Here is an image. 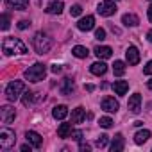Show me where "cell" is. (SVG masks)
<instances>
[{"label": "cell", "instance_id": "cell-20", "mask_svg": "<svg viewBox=\"0 0 152 152\" xmlns=\"http://www.w3.org/2000/svg\"><path fill=\"white\" fill-rule=\"evenodd\" d=\"M113 90L116 95H125L127 90H129V83L127 81H115L113 83Z\"/></svg>", "mask_w": 152, "mask_h": 152}, {"label": "cell", "instance_id": "cell-1", "mask_svg": "<svg viewBox=\"0 0 152 152\" xmlns=\"http://www.w3.org/2000/svg\"><path fill=\"white\" fill-rule=\"evenodd\" d=\"M2 50L6 56H13V54H27V47L23 45V41L20 38H6L2 43Z\"/></svg>", "mask_w": 152, "mask_h": 152}, {"label": "cell", "instance_id": "cell-2", "mask_svg": "<svg viewBox=\"0 0 152 152\" xmlns=\"http://www.w3.org/2000/svg\"><path fill=\"white\" fill-rule=\"evenodd\" d=\"M23 77L31 83H39V81H45L47 77V68L43 63H34L32 66H29L25 72H23Z\"/></svg>", "mask_w": 152, "mask_h": 152}, {"label": "cell", "instance_id": "cell-41", "mask_svg": "<svg viewBox=\"0 0 152 152\" xmlns=\"http://www.w3.org/2000/svg\"><path fill=\"white\" fill-rule=\"evenodd\" d=\"M86 90H88V91H93V90H95V86H93V84H86Z\"/></svg>", "mask_w": 152, "mask_h": 152}, {"label": "cell", "instance_id": "cell-34", "mask_svg": "<svg viewBox=\"0 0 152 152\" xmlns=\"http://www.w3.org/2000/svg\"><path fill=\"white\" fill-rule=\"evenodd\" d=\"M29 25H31V22H29V20H20V22H18V29H20V31H25Z\"/></svg>", "mask_w": 152, "mask_h": 152}, {"label": "cell", "instance_id": "cell-35", "mask_svg": "<svg viewBox=\"0 0 152 152\" xmlns=\"http://www.w3.org/2000/svg\"><path fill=\"white\" fill-rule=\"evenodd\" d=\"M143 73H145V75H152V61H148V63L145 64V68H143Z\"/></svg>", "mask_w": 152, "mask_h": 152}, {"label": "cell", "instance_id": "cell-24", "mask_svg": "<svg viewBox=\"0 0 152 152\" xmlns=\"http://www.w3.org/2000/svg\"><path fill=\"white\" fill-rule=\"evenodd\" d=\"M73 88H75L73 81H72V79H64L63 84H61V88H59V91H61L63 95H70V93L73 91Z\"/></svg>", "mask_w": 152, "mask_h": 152}, {"label": "cell", "instance_id": "cell-32", "mask_svg": "<svg viewBox=\"0 0 152 152\" xmlns=\"http://www.w3.org/2000/svg\"><path fill=\"white\" fill-rule=\"evenodd\" d=\"M70 138H72V140H75V141H81V140H83V132H81V131H72Z\"/></svg>", "mask_w": 152, "mask_h": 152}, {"label": "cell", "instance_id": "cell-39", "mask_svg": "<svg viewBox=\"0 0 152 152\" xmlns=\"http://www.w3.org/2000/svg\"><path fill=\"white\" fill-rule=\"evenodd\" d=\"M147 15H148V22H152V6L148 7V11H147Z\"/></svg>", "mask_w": 152, "mask_h": 152}, {"label": "cell", "instance_id": "cell-13", "mask_svg": "<svg viewBox=\"0 0 152 152\" xmlns=\"http://www.w3.org/2000/svg\"><path fill=\"white\" fill-rule=\"evenodd\" d=\"M63 9H64V6H63L61 0H50L45 11H47L48 15H61V13H63Z\"/></svg>", "mask_w": 152, "mask_h": 152}, {"label": "cell", "instance_id": "cell-14", "mask_svg": "<svg viewBox=\"0 0 152 152\" xmlns=\"http://www.w3.org/2000/svg\"><path fill=\"white\" fill-rule=\"evenodd\" d=\"M124 147H125V140H124V136L122 134H116L115 138H113V141H111V152H122L124 150Z\"/></svg>", "mask_w": 152, "mask_h": 152}, {"label": "cell", "instance_id": "cell-6", "mask_svg": "<svg viewBox=\"0 0 152 152\" xmlns=\"http://www.w3.org/2000/svg\"><path fill=\"white\" fill-rule=\"evenodd\" d=\"M97 11H99L100 16H113L116 13L115 0H102V2L99 4V7H97Z\"/></svg>", "mask_w": 152, "mask_h": 152}, {"label": "cell", "instance_id": "cell-16", "mask_svg": "<svg viewBox=\"0 0 152 152\" xmlns=\"http://www.w3.org/2000/svg\"><path fill=\"white\" fill-rule=\"evenodd\" d=\"M7 7H13L16 11H25L29 6V0H6Z\"/></svg>", "mask_w": 152, "mask_h": 152}, {"label": "cell", "instance_id": "cell-33", "mask_svg": "<svg viewBox=\"0 0 152 152\" xmlns=\"http://www.w3.org/2000/svg\"><path fill=\"white\" fill-rule=\"evenodd\" d=\"M95 38H97V39H100V41H102V39H106V31H104L102 27H100V29H97V31H95Z\"/></svg>", "mask_w": 152, "mask_h": 152}, {"label": "cell", "instance_id": "cell-37", "mask_svg": "<svg viewBox=\"0 0 152 152\" xmlns=\"http://www.w3.org/2000/svg\"><path fill=\"white\" fill-rule=\"evenodd\" d=\"M31 148H34L31 143H29V145H22V147H20V150H22V152H31Z\"/></svg>", "mask_w": 152, "mask_h": 152}, {"label": "cell", "instance_id": "cell-22", "mask_svg": "<svg viewBox=\"0 0 152 152\" xmlns=\"http://www.w3.org/2000/svg\"><path fill=\"white\" fill-rule=\"evenodd\" d=\"M95 56L99 59H109L113 56V50H111V47H97L95 48Z\"/></svg>", "mask_w": 152, "mask_h": 152}, {"label": "cell", "instance_id": "cell-36", "mask_svg": "<svg viewBox=\"0 0 152 152\" xmlns=\"http://www.w3.org/2000/svg\"><path fill=\"white\" fill-rule=\"evenodd\" d=\"M81 145H79V148L83 150V152H88V150H91V145L90 143H83V141H79Z\"/></svg>", "mask_w": 152, "mask_h": 152}, {"label": "cell", "instance_id": "cell-27", "mask_svg": "<svg viewBox=\"0 0 152 152\" xmlns=\"http://www.w3.org/2000/svg\"><path fill=\"white\" fill-rule=\"evenodd\" d=\"M32 100H34V93L27 90V91L23 93V97H22V104H23V106H31Z\"/></svg>", "mask_w": 152, "mask_h": 152}, {"label": "cell", "instance_id": "cell-7", "mask_svg": "<svg viewBox=\"0 0 152 152\" xmlns=\"http://www.w3.org/2000/svg\"><path fill=\"white\" fill-rule=\"evenodd\" d=\"M15 118H16L15 107H11V106H2L0 107V120H2V124L9 125V124L15 122Z\"/></svg>", "mask_w": 152, "mask_h": 152}, {"label": "cell", "instance_id": "cell-17", "mask_svg": "<svg viewBox=\"0 0 152 152\" xmlns=\"http://www.w3.org/2000/svg\"><path fill=\"white\" fill-rule=\"evenodd\" d=\"M90 72H91L93 75H104V73L107 72V64H106L104 61H97V63H93V64L90 66Z\"/></svg>", "mask_w": 152, "mask_h": 152}, {"label": "cell", "instance_id": "cell-9", "mask_svg": "<svg viewBox=\"0 0 152 152\" xmlns=\"http://www.w3.org/2000/svg\"><path fill=\"white\" fill-rule=\"evenodd\" d=\"M127 107H129L131 113L138 115V113L141 111V95H140V93L131 95V97H129V102H127Z\"/></svg>", "mask_w": 152, "mask_h": 152}, {"label": "cell", "instance_id": "cell-12", "mask_svg": "<svg viewBox=\"0 0 152 152\" xmlns=\"http://www.w3.org/2000/svg\"><path fill=\"white\" fill-rule=\"evenodd\" d=\"M25 138H27V143H31L34 148H39L41 143H43L41 134H38L36 131H27V132H25Z\"/></svg>", "mask_w": 152, "mask_h": 152}, {"label": "cell", "instance_id": "cell-10", "mask_svg": "<svg viewBox=\"0 0 152 152\" xmlns=\"http://www.w3.org/2000/svg\"><path fill=\"white\" fill-rule=\"evenodd\" d=\"M93 27H95V18H93L91 15H88V16H84V18H81V20L77 22V29L83 31V32H88V31H91Z\"/></svg>", "mask_w": 152, "mask_h": 152}, {"label": "cell", "instance_id": "cell-5", "mask_svg": "<svg viewBox=\"0 0 152 152\" xmlns=\"http://www.w3.org/2000/svg\"><path fill=\"white\" fill-rule=\"evenodd\" d=\"M15 141H16V136H15V132L11 129L0 131V148L7 150V148H11L15 145Z\"/></svg>", "mask_w": 152, "mask_h": 152}, {"label": "cell", "instance_id": "cell-18", "mask_svg": "<svg viewBox=\"0 0 152 152\" xmlns=\"http://www.w3.org/2000/svg\"><path fill=\"white\" fill-rule=\"evenodd\" d=\"M122 23L127 25V27H136V25H140V18L132 13H127V15L122 16Z\"/></svg>", "mask_w": 152, "mask_h": 152}, {"label": "cell", "instance_id": "cell-23", "mask_svg": "<svg viewBox=\"0 0 152 152\" xmlns=\"http://www.w3.org/2000/svg\"><path fill=\"white\" fill-rule=\"evenodd\" d=\"M72 54H73L75 57H79V59H84V57H88L90 50H88L86 47H83V45H77V47L72 48Z\"/></svg>", "mask_w": 152, "mask_h": 152}, {"label": "cell", "instance_id": "cell-31", "mask_svg": "<svg viewBox=\"0 0 152 152\" xmlns=\"http://www.w3.org/2000/svg\"><path fill=\"white\" fill-rule=\"evenodd\" d=\"M83 13V7L79 6V4H75V6H72V9H70V15L72 16H79Z\"/></svg>", "mask_w": 152, "mask_h": 152}, {"label": "cell", "instance_id": "cell-28", "mask_svg": "<svg viewBox=\"0 0 152 152\" xmlns=\"http://www.w3.org/2000/svg\"><path fill=\"white\" fill-rule=\"evenodd\" d=\"M107 143H109V136H107V134H100V138L95 141V145H97L99 148H104V147H107Z\"/></svg>", "mask_w": 152, "mask_h": 152}, {"label": "cell", "instance_id": "cell-29", "mask_svg": "<svg viewBox=\"0 0 152 152\" xmlns=\"http://www.w3.org/2000/svg\"><path fill=\"white\" fill-rule=\"evenodd\" d=\"M0 22H2V25H0V27H2V31H7L9 25H11V16H9L7 13H4L2 18H0Z\"/></svg>", "mask_w": 152, "mask_h": 152}, {"label": "cell", "instance_id": "cell-19", "mask_svg": "<svg viewBox=\"0 0 152 152\" xmlns=\"http://www.w3.org/2000/svg\"><path fill=\"white\" fill-rule=\"evenodd\" d=\"M148 138H150V131L148 129H141V131H138L134 134V143L136 145H143L145 141H148Z\"/></svg>", "mask_w": 152, "mask_h": 152}, {"label": "cell", "instance_id": "cell-4", "mask_svg": "<svg viewBox=\"0 0 152 152\" xmlns=\"http://www.w3.org/2000/svg\"><path fill=\"white\" fill-rule=\"evenodd\" d=\"M23 88H25V86H23L22 81H13V83H9L7 88H6V97H7V100H9V102L18 100V99L22 97Z\"/></svg>", "mask_w": 152, "mask_h": 152}, {"label": "cell", "instance_id": "cell-26", "mask_svg": "<svg viewBox=\"0 0 152 152\" xmlns=\"http://www.w3.org/2000/svg\"><path fill=\"white\" fill-rule=\"evenodd\" d=\"M113 72H115L116 77H122V75L125 73V63H124V61H115V64H113Z\"/></svg>", "mask_w": 152, "mask_h": 152}, {"label": "cell", "instance_id": "cell-21", "mask_svg": "<svg viewBox=\"0 0 152 152\" xmlns=\"http://www.w3.org/2000/svg\"><path fill=\"white\" fill-rule=\"evenodd\" d=\"M52 116H54L56 120H64V118L68 116V107H66V106H56V107L52 109Z\"/></svg>", "mask_w": 152, "mask_h": 152}, {"label": "cell", "instance_id": "cell-3", "mask_svg": "<svg viewBox=\"0 0 152 152\" xmlns=\"http://www.w3.org/2000/svg\"><path fill=\"white\" fill-rule=\"evenodd\" d=\"M32 47H34V50L39 56H43V54H47L52 48V39L45 32H36L34 38H32Z\"/></svg>", "mask_w": 152, "mask_h": 152}, {"label": "cell", "instance_id": "cell-25", "mask_svg": "<svg viewBox=\"0 0 152 152\" xmlns=\"http://www.w3.org/2000/svg\"><path fill=\"white\" fill-rule=\"evenodd\" d=\"M72 134V124H61L57 127V136L59 138H70Z\"/></svg>", "mask_w": 152, "mask_h": 152}, {"label": "cell", "instance_id": "cell-11", "mask_svg": "<svg viewBox=\"0 0 152 152\" xmlns=\"http://www.w3.org/2000/svg\"><path fill=\"white\" fill-rule=\"evenodd\" d=\"M125 59H127V63L129 64H138L140 63V50L134 47V45H131L127 50H125Z\"/></svg>", "mask_w": 152, "mask_h": 152}, {"label": "cell", "instance_id": "cell-40", "mask_svg": "<svg viewBox=\"0 0 152 152\" xmlns=\"http://www.w3.org/2000/svg\"><path fill=\"white\" fill-rule=\"evenodd\" d=\"M147 39H148V41H150V43H152V29H150V31H148V32H147Z\"/></svg>", "mask_w": 152, "mask_h": 152}, {"label": "cell", "instance_id": "cell-8", "mask_svg": "<svg viewBox=\"0 0 152 152\" xmlns=\"http://www.w3.org/2000/svg\"><path fill=\"white\" fill-rule=\"evenodd\" d=\"M100 107L107 113H116L120 104H118V100H115V97H104L102 102H100Z\"/></svg>", "mask_w": 152, "mask_h": 152}, {"label": "cell", "instance_id": "cell-15", "mask_svg": "<svg viewBox=\"0 0 152 152\" xmlns=\"http://www.w3.org/2000/svg\"><path fill=\"white\" fill-rule=\"evenodd\" d=\"M84 118H86V111H84L83 106L75 107V109L72 111V124H83Z\"/></svg>", "mask_w": 152, "mask_h": 152}, {"label": "cell", "instance_id": "cell-38", "mask_svg": "<svg viewBox=\"0 0 152 152\" xmlns=\"http://www.w3.org/2000/svg\"><path fill=\"white\" fill-rule=\"evenodd\" d=\"M52 72H54V73H59V72H61V66H59V64H54V66H52Z\"/></svg>", "mask_w": 152, "mask_h": 152}, {"label": "cell", "instance_id": "cell-30", "mask_svg": "<svg viewBox=\"0 0 152 152\" xmlns=\"http://www.w3.org/2000/svg\"><path fill=\"white\" fill-rule=\"evenodd\" d=\"M99 124H100V127H104V129H109V127L113 125V120H111L109 116H102V118L99 120Z\"/></svg>", "mask_w": 152, "mask_h": 152}, {"label": "cell", "instance_id": "cell-42", "mask_svg": "<svg viewBox=\"0 0 152 152\" xmlns=\"http://www.w3.org/2000/svg\"><path fill=\"white\" fill-rule=\"evenodd\" d=\"M147 86H148V90H150V91H152V79H150V81H148V83H147Z\"/></svg>", "mask_w": 152, "mask_h": 152}]
</instances>
